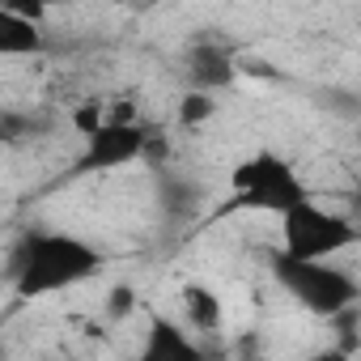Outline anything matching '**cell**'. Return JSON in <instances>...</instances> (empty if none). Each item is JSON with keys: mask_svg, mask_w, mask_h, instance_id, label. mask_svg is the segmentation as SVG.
I'll use <instances>...</instances> for the list:
<instances>
[{"mask_svg": "<svg viewBox=\"0 0 361 361\" xmlns=\"http://www.w3.org/2000/svg\"><path fill=\"white\" fill-rule=\"evenodd\" d=\"M102 268H106V251L94 247L90 238L68 234V230H35L22 238L9 281L22 302H35V298L77 289V285L94 281Z\"/></svg>", "mask_w": 361, "mask_h": 361, "instance_id": "1", "label": "cell"}, {"mask_svg": "<svg viewBox=\"0 0 361 361\" xmlns=\"http://www.w3.org/2000/svg\"><path fill=\"white\" fill-rule=\"evenodd\" d=\"M306 200H314L306 178L276 149H259L230 170V204L243 213H272L281 221Z\"/></svg>", "mask_w": 361, "mask_h": 361, "instance_id": "2", "label": "cell"}, {"mask_svg": "<svg viewBox=\"0 0 361 361\" xmlns=\"http://www.w3.org/2000/svg\"><path fill=\"white\" fill-rule=\"evenodd\" d=\"M272 281L314 319H344L361 302V281L340 264H314V259H289L281 251L268 255Z\"/></svg>", "mask_w": 361, "mask_h": 361, "instance_id": "3", "label": "cell"}, {"mask_svg": "<svg viewBox=\"0 0 361 361\" xmlns=\"http://www.w3.org/2000/svg\"><path fill=\"white\" fill-rule=\"evenodd\" d=\"M361 243V226L353 213L327 209L319 200L298 204L289 217H281V255L289 259H314V264H336L344 251Z\"/></svg>", "mask_w": 361, "mask_h": 361, "instance_id": "4", "label": "cell"}, {"mask_svg": "<svg viewBox=\"0 0 361 361\" xmlns=\"http://www.w3.org/2000/svg\"><path fill=\"white\" fill-rule=\"evenodd\" d=\"M157 145V132L145 119H106L85 136V149L77 157V174H111L140 157H149Z\"/></svg>", "mask_w": 361, "mask_h": 361, "instance_id": "5", "label": "cell"}, {"mask_svg": "<svg viewBox=\"0 0 361 361\" xmlns=\"http://www.w3.org/2000/svg\"><path fill=\"white\" fill-rule=\"evenodd\" d=\"M132 361H209V353L192 327H183L178 319H170L161 310H149Z\"/></svg>", "mask_w": 361, "mask_h": 361, "instance_id": "6", "label": "cell"}, {"mask_svg": "<svg viewBox=\"0 0 361 361\" xmlns=\"http://www.w3.org/2000/svg\"><path fill=\"white\" fill-rule=\"evenodd\" d=\"M43 47V30L35 18L18 13L13 5H0V56H35Z\"/></svg>", "mask_w": 361, "mask_h": 361, "instance_id": "7", "label": "cell"}, {"mask_svg": "<svg viewBox=\"0 0 361 361\" xmlns=\"http://www.w3.org/2000/svg\"><path fill=\"white\" fill-rule=\"evenodd\" d=\"M188 73H192V90L213 94V90H221V85H230V81H234V60H230V51H226V47L204 43V47H196V51H192Z\"/></svg>", "mask_w": 361, "mask_h": 361, "instance_id": "8", "label": "cell"}, {"mask_svg": "<svg viewBox=\"0 0 361 361\" xmlns=\"http://www.w3.org/2000/svg\"><path fill=\"white\" fill-rule=\"evenodd\" d=\"M183 314H188L196 336H209L221 327V298L209 285H188L183 289Z\"/></svg>", "mask_w": 361, "mask_h": 361, "instance_id": "9", "label": "cell"}, {"mask_svg": "<svg viewBox=\"0 0 361 361\" xmlns=\"http://www.w3.org/2000/svg\"><path fill=\"white\" fill-rule=\"evenodd\" d=\"M217 111H221V102H217L213 94L188 90L183 102H178V123H183V128H204L209 119H217Z\"/></svg>", "mask_w": 361, "mask_h": 361, "instance_id": "10", "label": "cell"}, {"mask_svg": "<svg viewBox=\"0 0 361 361\" xmlns=\"http://www.w3.org/2000/svg\"><path fill=\"white\" fill-rule=\"evenodd\" d=\"M306 361H353V348L348 344H323V348L306 353Z\"/></svg>", "mask_w": 361, "mask_h": 361, "instance_id": "11", "label": "cell"}, {"mask_svg": "<svg viewBox=\"0 0 361 361\" xmlns=\"http://www.w3.org/2000/svg\"><path fill=\"white\" fill-rule=\"evenodd\" d=\"M353 221H357V226H361V192H357V196H353Z\"/></svg>", "mask_w": 361, "mask_h": 361, "instance_id": "12", "label": "cell"}, {"mask_svg": "<svg viewBox=\"0 0 361 361\" xmlns=\"http://www.w3.org/2000/svg\"><path fill=\"white\" fill-rule=\"evenodd\" d=\"M357 145H361V123H357Z\"/></svg>", "mask_w": 361, "mask_h": 361, "instance_id": "13", "label": "cell"}]
</instances>
